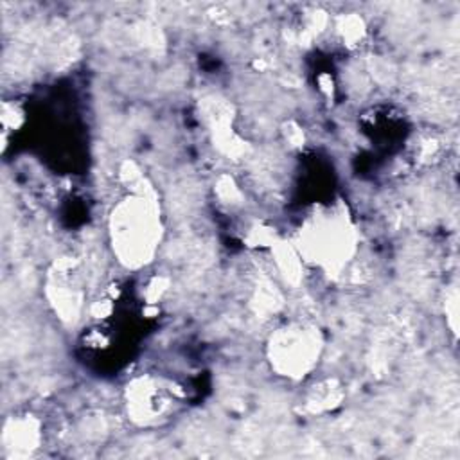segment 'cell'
<instances>
[{"label": "cell", "mask_w": 460, "mask_h": 460, "mask_svg": "<svg viewBox=\"0 0 460 460\" xmlns=\"http://www.w3.org/2000/svg\"><path fill=\"white\" fill-rule=\"evenodd\" d=\"M113 243L119 246L122 261L144 262L158 241V217L149 199L131 198L113 212Z\"/></svg>", "instance_id": "obj_1"}]
</instances>
